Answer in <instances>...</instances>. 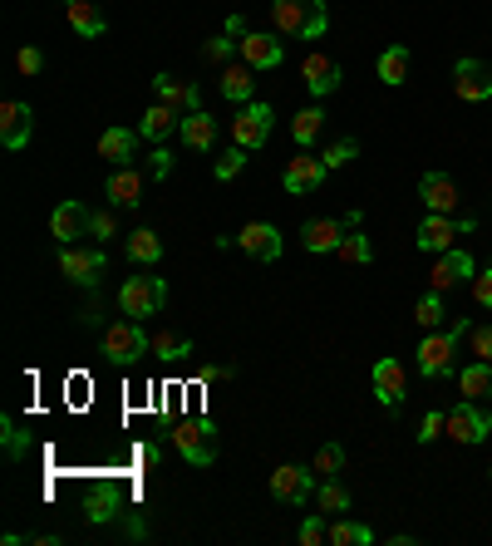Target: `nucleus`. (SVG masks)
Returning a JSON list of instances; mask_svg holds the SVG:
<instances>
[{
  "label": "nucleus",
  "mask_w": 492,
  "mask_h": 546,
  "mask_svg": "<svg viewBox=\"0 0 492 546\" xmlns=\"http://www.w3.org/2000/svg\"><path fill=\"white\" fill-rule=\"evenodd\" d=\"M473 330V320H453L448 330H424V340H419V350H414V364H419V374L424 379H448L453 369H458V345H463V335Z\"/></svg>",
  "instance_id": "f257e3e1"
},
{
  "label": "nucleus",
  "mask_w": 492,
  "mask_h": 546,
  "mask_svg": "<svg viewBox=\"0 0 492 546\" xmlns=\"http://www.w3.org/2000/svg\"><path fill=\"white\" fill-rule=\"evenodd\" d=\"M330 25L325 0H271V30L281 40H320Z\"/></svg>",
  "instance_id": "f03ea898"
},
{
  "label": "nucleus",
  "mask_w": 492,
  "mask_h": 546,
  "mask_svg": "<svg viewBox=\"0 0 492 546\" xmlns=\"http://www.w3.org/2000/svg\"><path fill=\"white\" fill-rule=\"evenodd\" d=\"M99 355L109 364H119V369H128V364H138L143 355H153V335H143V325L133 315H123V320H114L99 335Z\"/></svg>",
  "instance_id": "7ed1b4c3"
},
{
  "label": "nucleus",
  "mask_w": 492,
  "mask_h": 546,
  "mask_svg": "<svg viewBox=\"0 0 492 546\" xmlns=\"http://www.w3.org/2000/svg\"><path fill=\"white\" fill-rule=\"evenodd\" d=\"M168 438H173V448L192 468H212L217 463V424L212 419H178Z\"/></svg>",
  "instance_id": "20e7f679"
},
{
  "label": "nucleus",
  "mask_w": 492,
  "mask_h": 546,
  "mask_svg": "<svg viewBox=\"0 0 492 546\" xmlns=\"http://www.w3.org/2000/svg\"><path fill=\"white\" fill-rule=\"evenodd\" d=\"M315 487H320V473L315 468H301V463H281L271 478H266V492L286 507H306L315 502Z\"/></svg>",
  "instance_id": "39448f33"
},
{
  "label": "nucleus",
  "mask_w": 492,
  "mask_h": 546,
  "mask_svg": "<svg viewBox=\"0 0 492 546\" xmlns=\"http://www.w3.org/2000/svg\"><path fill=\"white\" fill-rule=\"evenodd\" d=\"M473 227H478L473 217H443V212H424L414 246H419V251H429V256H443L448 246H458V237H468Z\"/></svg>",
  "instance_id": "423d86ee"
},
{
  "label": "nucleus",
  "mask_w": 492,
  "mask_h": 546,
  "mask_svg": "<svg viewBox=\"0 0 492 546\" xmlns=\"http://www.w3.org/2000/svg\"><path fill=\"white\" fill-rule=\"evenodd\" d=\"M168 301V281L163 276H128L119 286V310L123 315H133V320H143V315H158Z\"/></svg>",
  "instance_id": "0eeeda50"
},
{
  "label": "nucleus",
  "mask_w": 492,
  "mask_h": 546,
  "mask_svg": "<svg viewBox=\"0 0 492 546\" xmlns=\"http://www.w3.org/2000/svg\"><path fill=\"white\" fill-rule=\"evenodd\" d=\"M443 438H453V443H463V448H473V443H483L492 438V414L478 404V399H463V404H453L448 409V424H443Z\"/></svg>",
  "instance_id": "6e6552de"
},
{
  "label": "nucleus",
  "mask_w": 492,
  "mask_h": 546,
  "mask_svg": "<svg viewBox=\"0 0 492 546\" xmlns=\"http://www.w3.org/2000/svg\"><path fill=\"white\" fill-rule=\"evenodd\" d=\"M60 271L69 276V286H99L109 271V256L99 246H60Z\"/></svg>",
  "instance_id": "1a4fd4ad"
},
{
  "label": "nucleus",
  "mask_w": 492,
  "mask_h": 546,
  "mask_svg": "<svg viewBox=\"0 0 492 546\" xmlns=\"http://www.w3.org/2000/svg\"><path fill=\"white\" fill-rule=\"evenodd\" d=\"M369 379H374V399H379V409H384V414H399V409H404V394H409V374H404V364L394 360V355H384V360H374Z\"/></svg>",
  "instance_id": "9d476101"
},
{
  "label": "nucleus",
  "mask_w": 492,
  "mask_h": 546,
  "mask_svg": "<svg viewBox=\"0 0 492 546\" xmlns=\"http://www.w3.org/2000/svg\"><path fill=\"white\" fill-rule=\"evenodd\" d=\"M271 128H276V114H271V104L251 99V104H242V109H237V119H232V143H242L246 153H251V148H266Z\"/></svg>",
  "instance_id": "9b49d317"
},
{
  "label": "nucleus",
  "mask_w": 492,
  "mask_h": 546,
  "mask_svg": "<svg viewBox=\"0 0 492 546\" xmlns=\"http://www.w3.org/2000/svg\"><path fill=\"white\" fill-rule=\"evenodd\" d=\"M350 227H360V212H345V217H315V222L301 227V242H306L310 256H325V251H335V246L345 242Z\"/></svg>",
  "instance_id": "f8f14e48"
},
{
  "label": "nucleus",
  "mask_w": 492,
  "mask_h": 546,
  "mask_svg": "<svg viewBox=\"0 0 492 546\" xmlns=\"http://www.w3.org/2000/svg\"><path fill=\"white\" fill-rule=\"evenodd\" d=\"M325 173H330V168H325V158H320V153H310V148H301V153L286 163L281 182H286V192H291V197H310V192L325 182Z\"/></svg>",
  "instance_id": "ddd939ff"
},
{
  "label": "nucleus",
  "mask_w": 492,
  "mask_h": 546,
  "mask_svg": "<svg viewBox=\"0 0 492 546\" xmlns=\"http://www.w3.org/2000/svg\"><path fill=\"white\" fill-rule=\"evenodd\" d=\"M453 94L463 104H492V74L483 60H458L453 64Z\"/></svg>",
  "instance_id": "4468645a"
},
{
  "label": "nucleus",
  "mask_w": 492,
  "mask_h": 546,
  "mask_svg": "<svg viewBox=\"0 0 492 546\" xmlns=\"http://www.w3.org/2000/svg\"><path fill=\"white\" fill-rule=\"evenodd\" d=\"M473 276H478V266H473L468 246H448V251L433 261L429 286H433V291H453V286H463V281H473Z\"/></svg>",
  "instance_id": "2eb2a0df"
},
{
  "label": "nucleus",
  "mask_w": 492,
  "mask_h": 546,
  "mask_svg": "<svg viewBox=\"0 0 492 546\" xmlns=\"http://www.w3.org/2000/svg\"><path fill=\"white\" fill-rule=\"evenodd\" d=\"M301 79H306V89L315 99H325V94H335L340 84H345V69L335 55H320V50H310L306 60H301Z\"/></svg>",
  "instance_id": "dca6fc26"
},
{
  "label": "nucleus",
  "mask_w": 492,
  "mask_h": 546,
  "mask_svg": "<svg viewBox=\"0 0 492 546\" xmlns=\"http://www.w3.org/2000/svg\"><path fill=\"white\" fill-rule=\"evenodd\" d=\"M237 246H242L251 261H276V256L286 251V237H281V227H271V222H246L242 232H237Z\"/></svg>",
  "instance_id": "f3484780"
},
{
  "label": "nucleus",
  "mask_w": 492,
  "mask_h": 546,
  "mask_svg": "<svg viewBox=\"0 0 492 546\" xmlns=\"http://www.w3.org/2000/svg\"><path fill=\"white\" fill-rule=\"evenodd\" d=\"M30 133H35V109L25 99H5L0 104V143L5 148H25Z\"/></svg>",
  "instance_id": "a211bd4d"
},
{
  "label": "nucleus",
  "mask_w": 492,
  "mask_h": 546,
  "mask_svg": "<svg viewBox=\"0 0 492 546\" xmlns=\"http://www.w3.org/2000/svg\"><path fill=\"white\" fill-rule=\"evenodd\" d=\"M237 50H242V60L251 64V69H276V64L286 60V40H281L276 30H271V35H266V30H246Z\"/></svg>",
  "instance_id": "6ab92c4d"
},
{
  "label": "nucleus",
  "mask_w": 492,
  "mask_h": 546,
  "mask_svg": "<svg viewBox=\"0 0 492 546\" xmlns=\"http://www.w3.org/2000/svg\"><path fill=\"white\" fill-rule=\"evenodd\" d=\"M419 197H424L429 212H443V217H458V207H463V192H458V182L448 173H424L419 178Z\"/></svg>",
  "instance_id": "aec40b11"
},
{
  "label": "nucleus",
  "mask_w": 492,
  "mask_h": 546,
  "mask_svg": "<svg viewBox=\"0 0 492 546\" xmlns=\"http://www.w3.org/2000/svg\"><path fill=\"white\" fill-rule=\"evenodd\" d=\"M50 237L60 246H74L79 237H89V207H79V202H60L55 212H50Z\"/></svg>",
  "instance_id": "412c9836"
},
{
  "label": "nucleus",
  "mask_w": 492,
  "mask_h": 546,
  "mask_svg": "<svg viewBox=\"0 0 492 546\" xmlns=\"http://www.w3.org/2000/svg\"><path fill=\"white\" fill-rule=\"evenodd\" d=\"M138 143H143L138 128H104L99 133V158H109L114 168H128L138 158Z\"/></svg>",
  "instance_id": "4be33fe9"
},
{
  "label": "nucleus",
  "mask_w": 492,
  "mask_h": 546,
  "mask_svg": "<svg viewBox=\"0 0 492 546\" xmlns=\"http://www.w3.org/2000/svg\"><path fill=\"white\" fill-rule=\"evenodd\" d=\"M138 133H143L148 143H168L173 133H183V114H178L173 104H163V99H158V104L138 119Z\"/></svg>",
  "instance_id": "5701e85b"
},
{
  "label": "nucleus",
  "mask_w": 492,
  "mask_h": 546,
  "mask_svg": "<svg viewBox=\"0 0 492 546\" xmlns=\"http://www.w3.org/2000/svg\"><path fill=\"white\" fill-rule=\"evenodd\" d=\"M143 187H148V182H143V173L128 163V168H114V173H109V182H104V197H109L114 207H138V202H143Z\"/></svg>",
  "instance_id": "b1692460"
},
{
  "label": "nucleus",
  "mask_w": 492,
  "mask_h": 546,
  "mask_svg": "<svg viewBox=\"0 0 492 546\" xmlns=\"http://www.w3.org/2000/svg\"><path fill=\"white\" fill-rule=\"evenodd\" d=\"M153 89H158V99H163V104H173L178 114H192V109H202V94H197V84H192V79H178V74H158V79H153Z\"/></svg>",
  "instance_id": "393cba45"
},
{
  "label": "nucleus",
  "mask_w": 492,
  "mask_h": 546,
  "mask_svg": "<svg viewBox=\"0 0 492 546\" xmlns=\"http://www.w3.org/2000/svg\"><path fill=\"white\" fill-rule=\"evenodd\" d=\"M84 517H89L94 527H104V522H119V517H123V492L114 483H94L89 502H84Z\"/></svg>",
  "instance_id": "a878e982"
},
{
  "label": "nucleus",
  "mask_w": 492,
  "mask_h": 546,
  "mask_svg": "<svg viewBox=\"0 0 492 546\" xmlns=\"http://www.w3.org/2000/svg\"><path fill=\"white\" fill-rule=\"evenodd\" d=\"M217 89H222V99H232V104H251V94H256V69L251 64H232L217 74Z\"/></svg>",
  "instance_id": "bb28decb"
},
{
  "label": "nucleus",
  "mask_w": 492,
  "mask_h": 546,
  "mask_svg": "<svg viewBox=\"0 0 492 546\" xmlns=\"http://www.w3.org/2000/svg\"><path fill=\"white\" fill-rule=\"evenodd\" d=\"M183 138L192 153H212L217 148V119L207 114V109H192V114H183Z\"/></svg>",
  "instance_id": "cd10ccee"
},
{
  "label": "nucleus",
  "mask_w": 492,
  "mask_h": 546,
  "mask_svg": "<svg viewBox=\"0 0 492 546\" xmlns=\"http://www.w3.org/2000/svg\"><path fill=\"white\" fill-rule=\"evenodd\" d=\"M64 10H69V25H74V35H84V40H99V35H109V15H104L94 0H69Z\"/></svg>",
  "instance_id": "c85d7f7f"
},
{
  "label": "nucleus",
  "mask_w": 492,
  "mask_h": 546,
  "mask_svg": "<svg viewBox=\"0 0 492 546\" xmlns=\"http://www.w3.org/2000/svg\"><path fill=\"white\" fill-rule=\"evenodd\" d=\"M123 251H128V261H133V266H158V261H163V237H158V232H148V227H138V232L128 237Z\"/></svg>",
  "instance_id": "c756f323"
},
{
  "label": "nucleus",
  "mask_w": 492,
  "mask_h": 546,
  "mask_svg": "<svg viewBox=\"0 0 492 546\" xmlns=\"http://www.w3.org/2000/svg\"><path fill=\"white\" fill-rule=\"evenodd\" d=\"M315 512H325V517H345L350 512V492L340 478H320L315 487Z\"/></svg>",
  "instance_id": "7c9ffc66"
},
{
  "label": "nucleus",
  "mask_w": 492,
  "mask_h": 546,
  "mask_svg": "<svg viewBox=\"0 0 492 546\" xmlns=\"http://www.w3.org/2000/svg\"><path fill=\"white\" fill-rule=\"evenodd\" d=\"M409 60H414V55H409V45H389V50L379 55L374 69H379V79H384L389 89H399V84L409 79Z\"/></svg>",
  "instance_id": "2f4dec72"
},
{
  "label": "nucleus",
  "mask_w": 492,
  "mask_h": 546,
  "mask_svg": "<svg viewBox=\"0 0 492 546\" xmlns=\"http://www.w3.org/2000/svg\"><path fill=\"white\" fill-rule=\"evenodd\" d=\"M458 394H463V399H478V404H483V399L492 394V364H488V360L468 364V369L458 374Z\"/></svg>",
  "instance_id": "473e14b6"
},
{
  "label": "nucleus",
  "mask_w": 492,
  "mask_h": 546,
  "mask_svg": "<svg viewBox=\"0 0 492 546\" xmlns=\"http://www.w3.org/2000/svg\"><path fill=\"white\" fill-rule=\"evenodd\" d=\"M320 128H325V109H320V104H310V109H301V114L291 119V138H296V148H315Z\"/></svg>",
  "instance_id": "72a5a7b5"
},
{
  "label": "nucleus",
  "mask_w": 492,
  "mask_h": 546,
  "mask_svg": "<svg viewBox=\"0 0 492 546\" xmlns=\"http://www.w3.org/2000/svg\"><path fill=\"white\" fill-rule=\"evenodd\" d=\"M335 256H340L345 266H369V261H374V242H369L360 227H350V232H345V242L335 246Z\"/></svg>",
  "instance_id": "f704fd0d"
},
{
  "label": "nucleus",
  "mask_w": 492,
  "mask_h": 546,
  "mask_svg": "<svg viewBox=\"0 0 492 546\" xmlns=\"http://www.w3.org/2000/svg\"><path fill=\"white\" fill-rule=\"evenodd\" d=\"M330 546H374V527L350 522V517H335L330 522Z\"/></svg>",
  "instance_id": "c9c22d12"
},
{
  "label": "nucleus",
  "mask_w": 492,
  "mask_h": 546,
  "mask_svg": "<svg viewBox=\"0 0 492 546\" xmlns=\"http://www.w3.org/2000/svg\"><path fill=\"white\" fill-rule=\"evenodd\" d=\"M192 355V340L187 335H178V330H158L153 335V360L173 364V360H187Z\"/></svg>",
  "instance_id": "e433bc0d"
},
{
  "label": "nucleus",
  "mask_w": 492,
  "mask_h": 546,
  "mask_svg": "<svg viewBox=\"0 0 492 546\" xmlns=\"http://www.w3.org/2000/svg\"><path fill=\"white\" fill-rule=\"evenodd\" d=\"M414 320H419V330H438L443 325V291H424L419 301H414Z\"/></svg>",
  "instance_id": "4c0bfd02"
},
{
  "label": "nucleus",
  "mask_w": 492,
  "mask_h": 546,
  "mask_svg": "<svg viewBox=\"0 0 492 546\" xmlns=\"http://www.w3.org/2000/svg\"><path fill=\"white\" fill-rule=\"evenodd\" d=\"M325 168L335 173V168H350L355 158H360V138H335V143H325Z\"/></svg>",
  "instance_id": "58836bf2"
},
{
  "label": "nucleus",
  "mask_w": 492,
  "mask_h": 546,
  "mask_svg": "<svg viewBox=\"0 0 492 546\" xmlns=\"http://www.w3.org/2000/svg\"><path fill=\"white\" fill-rule=\"evenodd\" d=\"M320 478H340L345 473V443H320V453H315V463H310Z\"/></svg>",
  "instance_id": "ea45409f"
},
{
  "label": "nucleus",
  "mask_w": 492,
  "mask_h": 546,
  "mask_svg": "<svg viewBox=\"0 0 492 546\" xmlns=\"http://www.w3.org/2000/svg\"><path fill=\"white\" fill-rule=\"evenodd\" d=\"M0 443H5V458L15 463V458H25V448H30V433H25V428L5 414V419H0Z\"/></svg>",
  "instance_id": "a19ab883"
},
{
  "label": "nucleus",
  "mask_w": 492,
  "mask_h": 546,
  "mask_svg": "<svg viewBox=\"0 0 492 546\" xmlns=\"http://www.w3.org/2000/svg\"><path fill=\"white\" fill-rule=\"evenodd\" d=\"M242 168H246V148H242V143H232V148H227V153L212 163V178H217V182H232Z\"/></svg>",
  "instance_id": "79ce46f5"
},
{
  "label": "nucleus",
  "mask_w": 492,
  "mask_h": 546,
  "mask_svg": "<svg viewBox=\"0 0 492 546\" xmlns=\"http://www.w3.org/2000/svg\"><path fill=\"white\" fill-rule=\"evenodd\" d=\"M296 542H301V546H325V542H330V527H325V512H310L306 522H301V532H296Z\"/></svg>",
  "instance_id": "37998d69"
},
{
  "label": "nucleus",
  "mask_w": 492,
  "mask_h": 546,
  "mask_svg": "<svg viewBox=\"0 0 492 546\" xmlns=\"http://www.w3.org/2000/svg\"><path fill=\"white\" fill-rule=\"evenodd\" d=\"M443 424H448V409H429V414H424V424H419V443L429 448L433 438H443Z\"/></svg>",
  "instance_id": "c03bdc74"
},
{
  "label": "nucleus",
  "mask_w": 492,
  "mask_h": 546,
  "mask_svg": "<svg viewBox=\"0 0 492 546\" xmlns=\"http://www.w3.org/2000/svg\"><path fill=\"white\" fill-rule=\"evenodd\" d=\"M89 237H99V242L119 237V222H114V212H89Z\"/></svg>",
  "instance_id": "a18cd8bd"
},
{
  "label": "nucleus",
  "mask_w": 492,
  "mask_h": 546,
  "mask_svg": "<svg viewBox=\"0 0 492 546\" xmlns=\"http://www.w3.org/2000/svg\"><path fill=\"white\" fill-rule=\"evenodd\" d=\"M232 50H237V40H232V35L222 30L217 40H207V50H202V55H207L212 64H222V60H232Z\"/></svg>",
  "instance_id": "49530a36"
},
{
  "label": "nucleus",
  "mask_w": 492,
  "mask_h": 546,
  "mask_svg": "<svg viewBox=\"0 0 492 546\" xmlns=\"http://www.w3.org/2000/svg\"><path fill=\"white\" fill-rule=\"evenodd\" d=\"M468 340H473V355L492 364V325H473V330H468Z\"/></svg>",
  "instance_id": "de8ad7c7"
},
{
  "label": "nucleus",
  "mask_w": 492,
  "mask_h": 546,
  "mask_svg": "<svg viewBox=\"0 0 492 546\" xmlns=\"http://www.w3.org/2000/svg\"><path fill=\"white\" fill-rule=\"evenodd\" d=\"M148 173H153V178H158V182H163V178H168V173H173V153H168L163 143H158V148L148 153Z\"/></svg>",
  "instance_id": "09e8293b"
},
{
  "label": "nucleus",
  "mask_w": 492,
  "mask_h": 546,
  "mask_svg": "<svg viewBox=\"0 0 492 546\" xmlns=\"http://www.w3.org/2000/svg\"><path fill=\"white\" fill-rule=\"evenodd\" d=\"M15 69H20V74H25V79H30V74H40V69H45V55H40V50H35V45H25V50H20V55H15Z\"/></svg>",
  "instance_id": "8fccbe9b"
},
{
  "label": "nucleus",
  "mask_w": 492,
  "mask_h": 546,
  "mask_svg": "<svg viewBox=\"0 0 492 546\" xmlns=\"http://www.w3.org/2000/svg\"><path fill=\"white\" fill-rule=\"evenodd\" d=\"M468 286H473V301L483 305V310H492V271H478Z\"/></svg>",
  "instance_id": "3c124183"
},
{
  "label": "nucleus",
  "mask_w": 492,
  "mask_h": 546,
  "mask_svg": "<svg viewBox=\"0 0 492 546\" xmlns=\"http://www.w3.org/2000/svg\"><path fill=\"white\" fill-rule=\"evenodd\" d=\"M212 379H232V364H207L202 369V384H212Z\"/></svg>",
  "instance_id": "603ef678"
},
{
  "label": "nucleus",
  "mask_w": 492,
  "mask_h": 546,
  "mask_svg": "<svg viewBox=\"0 0 492 546\" xmlns=\"http://www.w3.org/2000/svg\"><path fill=\"white\" fill-rule=\"evenodd\" d=\"M227 35L242 45V35H246V15H227Z\"/></svg>",
  "instance_id": "864d4df0"
},
{
  "label": "nucleus",
  "mask_w": 492,
  "mask_h": 546,
  "mask_svg": "<svg viewBox=\"0 0 492 546\" xmlns=\"http://www.w3.org/2000/svg\"><path fill=\"white\" fill-rule=\"evenodd\" d=\"M488 483H492V473H488Z\"/></svg>",
  "instance_id": "5fc2aeb1"
},
{
  "label": "nucleus",
  "mask_w": 492,
  "mask_h": 546,
  "mask_svg": "<svg viewBox=\"0 0 492 546\" xmlns=\"http://www.w3.org/2000/svg\"><path fill=\"white\" fill-rule=\"evenodd\" d=\"M64 5H69V0H64Z\"/></svg>",
  "instance_id": "6e6d98bb"
}]
</instances>
